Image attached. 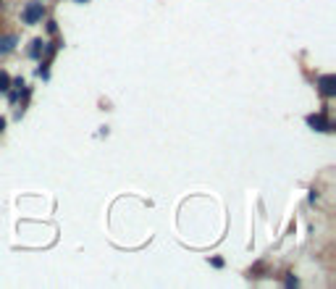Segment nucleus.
<instances>
[{"instance_id":"f257e3e1","label":"nucleus","mask_w":336,"mask_h":289,"mask_svg":"<svg viewBox=\"0 0 336 289\" xmlns=\"http://www.w3.org/2000/svg\"><path fill=\"white\" fill-rule=\"evenodd\" d=\"M318 89L323 98H333L336 95V77L333 74H323V77L318 79Z\"/></svg>"},{"instance_id":"f03ea898","label":"nucleus","mask_w":336,"mask_h":289,"mask_svg":"<svg viewBox=\"0 0 336 289\" xmlns=\"http://www.w3.org/2000/svg\"><path fill=\"white\" fill-rule=\"evenodd\" d=\"M308 126H313V129H318V132H331V129H333L326 113H313V116H308Z\"/></svg>"},{"instance_id":"7ed1b4c3","label":"nucleus","mask_w":336,"mask_h":289,"mask_svg":"<svg viewBox=\"0 0 336 289\" xmlns=\"http://www.w3.org/2000/svg\"><path fill=\"white\" fill-rule=\"evenodd\" d=\"M42 13H45V8H42L40 3H32V6H29V8L21 13V21H24V24H37V21L42 19Z\"/></svg>"},{"instance_id":"20e7f679","label":"nucleus","mask_w":336,"mask_h":289,"mask_svg":"<svg viewBox=\"0 0 336 289\" xmlns=\"http://www.w3.org/2000/svg\"><path fill=\"white\" fill-rule=\"evenodd\" d=\"M16 48V35H3L0 37V53H11Z\"/></svg>"},{"instance_id":"39448f33","label":"nucleus","mask_w":336,"mask_h":289,"mask_svg":"<svg viewBox=\"0 0 336 289\" xmlns=\"http://www.w3.org/2000/svg\"><path fill=\"white\" fill-rule=\"evenodd\" d=\"M40 50H42V40H35L32 45H29V55H32V58H40L42 55Z\"/></svg>"},{"instance_id":"423d86ee","label":"nucleus","mask_w":336,"mask_h":289,"mask_svg":"<svg viewBox=\"0 0 336 289\" xmlns=\"http://www.w3.org/2000/svg\"><path fill=\"white\" fill-rule=\"evenodd\" d=\"M11 87V77L6 71H0V92H6V89Z\"/></svg>"},{"instance_id":"0eeeda50","label":"nucleus","mask_w":336,"mask_h":289,"mask_svg":"<svg viewBox=\"0 0 336 289\" xmlns=\"http://www.w3.org/2000/svg\"><path fill=\"white\" fill-rule=\"evenodd\" d=\"M48 32H50V35L58 32V24H55V21H48Z\"/></svg>"},{"instance_id":"6e6552de","label":"nucleus","mask_w":336,"mask_h":289,"mask_svg":"<svg viewBox=\"0 0 336 289\" xmlns=\"http://www.w3.org/2000/svg\"><path fill=\"white\" fill-rule=\"evenodd\" d=\"M213 266H216V268H223V261H221V258H213V261H210Z\"/></svg>"},{"instance_id":"1a4fd4ad","label":"nucleus","mask_w":336,"mask_h":289,"mask_svg":"<svg viewBox=\"0 0 336 289\" xmlns=\"http://www.w3.org/2000/svg\"><path fill=\"white\" fill-rule=\"evenodd\" d=\"M3 129H6V121H3V118H0V132H3Z\"/></svg>"},{"instance_id":"9d476101","label":"nucleus","mask_w":336,"mask_h":289,"mask_svg":"<svg viewBox=\"0 0 336 289\" xmlns=\"http://www.w3.org/2000/svg\"><path fill=\"white\" fill-rule=\"evenodd\" d=\"M79 3H84V0H79Z\"/></svg>"}]
</instances>
